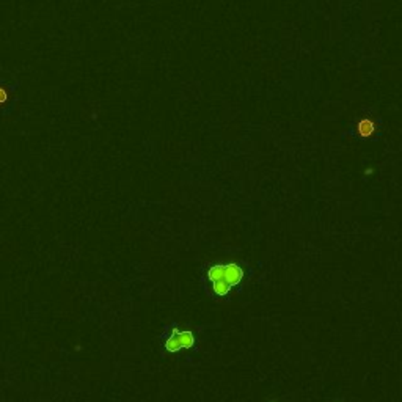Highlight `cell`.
I'll return each instance as SVG.
<instances>
[{
  "instance_id": "3",
  "label": "cell",
  "mask_w": 402,
  "mask_h": 402,
  "mask_svg": "<svg viewBox=\"0 0 402 402\" xmlns=\"http://www.w3.org/2000/svg\"><path fill=\"white\" fill-rule=\"evenodd\" d=\"M197 344V338L194 332L190 330H179L178 327H173L170 336L165 340V350L170 353H176L181 349L190 350Z\"/></svg>"
},
{
  "instance_id": "1",
  "label": "cell",
  "mask_w": 402,
  "mask_h": 402,
  "mask_svg": "<svg viewBox=\"0 0 402 402\" xmlns=\"http://www.w3.org/2000/svg\"><path fill=\"white\" fill-rule=\"evenodd\" d=\"M245 278V269L237 263L211 264L206 269L204 280L212 284V294L218 299L227 297L233 287H237Z\"/></svg>"
},
{
  "instance_id": "4",
  "label": "cell",
  "mask_w": 402,
  "mask_h": 402,
  "mask_svg": "<svg viewBox=\"0 0 402 402\" xmlns=\"http://www.w3.org/2000/svg\"><path fill=\"white\" fill-rule=\"evenodd\" d=\"M357 132L360 137L366 138V137H371L374 132H376V124L373 120H369V118H363L358 121L357 124Z\"/></svg>"
},
{
  "instance_id": "2",
  "label": "cell",
  "mask_w": 402,
  "mask_h": 402,
  "mask_svg": "<svg viewBox=\"0 0 402 402\" xmlns=\"http://www.w3.org/2000/svg\"><path fill=\"white\" fill-rule=\"evenodd\" d=\"M21 85V80L16 77H0V120L13 115L19 101L18 90Z\"/></svg>"
}]
</instances>
